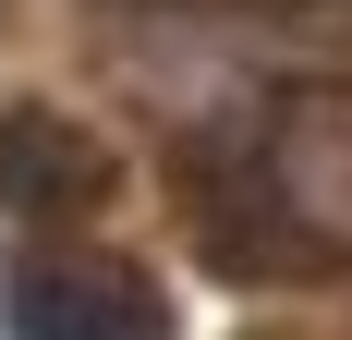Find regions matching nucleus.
<instances>
[{"mask_svg": "<svg viewBox=\"0 0 352 340\" xmlns=\"http://www.w3.org/2000/svg\"><path fill=\"white\" fill-rule=\"evenodd\" d=\"M255 182L316 255H352V85H292L255 134Z\"/></svg>", "mask_w": 352, "mask_h": 340, "instance_id": "1", "label": "nucleus"}, {"mask_svg": "<svg viewBox=\"0 0 352 340\" xmlns=\"http://www.w3.org/2000/svg\"><path fill=\"white\" fill-rule=\"evenodd\" d=\"M0 328L12 340H170V304L122 255H25L0 292Z\"/></svg>", "mask_w": 352, "mask_h": 340, "instance_id": "2", "label": "nucleus"}, {"mask_svg": "<svg viewBox=\"0 0 352 340\" xmlns=\"http://www.w3.org/2000/svg\"><path fill=\"white\" fill-rule=\"evenodd\" d=\"M98 195H109V158L73 122H49V109L0 122V206H98Z\"/></svg>", "mask_w": 352, "mask_h": 340, "instance_id": "3", "label": "nucleus"}]
</instances>
